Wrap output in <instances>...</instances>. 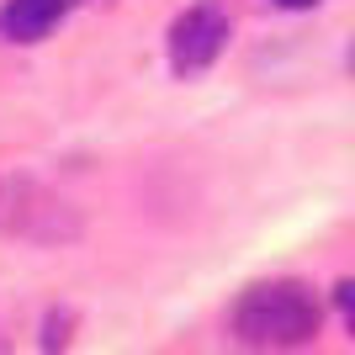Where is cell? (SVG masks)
Instances as JSON below:
<instances>
[{"mask_svg":"<svg viewBox=\"0 0 355 355\" xmlns=\"http://www.w3.org/2000/svg\"><path fill=\"white\" fill-rule=\"evenodd\" d=\"M234 334L250 350H292L318 334V297L302 282H254L234 302Z\"/></svg>","mask_w":355,"mask_h":355,"instance_id":"1","label":"cell"},{"mask_svg":"<svg viewBox=\"0 0 355 355\" xmlns=\"http://www.w3.org/2000/svg\"><path fill=\"white\" fill-rule=\"evenodd\" d=\"M223 37H228V21H223L218 6H191V11L170 27V64H175V74L207 69L223 53Z\"/></svg>","mask_w":355,"mask_h":355,"instance_id":"2","label":"cell"},{"mask_svg":"<svg viewBox=\"0 0 355 355\" xmlns=\"http://www.w3.org/2000/svg\"><path fill=\"white\" fill-rule=\"evenodd\" d=\"M59 16H64V0H11L0 11V37L37 43V37H48V32L59 27Z\"/></svg>","mask_w":355,"mask_h":355,"instance_id":"3","label":"cell"},{"mask_svg":"<svg viewBox=\"0 0 355 355\" xmlns=\"http://www.w3.org/2000/svg\"><path fill=\"white\" fill-rule=\"evenodd\" d=\"M334 297H340V308H345V313H350V324H355V286H350V282H345V286H340V292H334Z\"/></svg>","mask_w":355,"mask_h":355,"instance_id":"4","label":"cell"},{"mask_svg":"<svg viewBox=\"0 0 355 355\" xmlns=\"http://www.w3.org/2000/svg\"><path fill=\"white\" fill-rule=\"evenodd\" d=\"M276 6H286V11H308L313 0H276Z\"/></svg>","mask_w":355,"mask_h":355,"instance_id":"5","label":"cell"},{"mask_svg":"<svg viewBox=\"0 0 355 355\" xmlns=\"http://www.w3.org/2000/svg\"><path fill=\"white\" fill-rule=\"evenodd\" d=\"M350 69H355V48H350Z\"/></svg>","mask_w":355,"mask_h":355,"instance_id":"6","label":"cell"}]
</instances>
